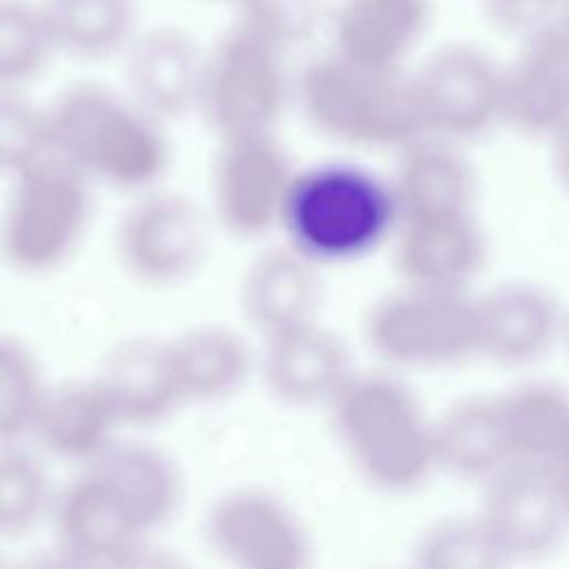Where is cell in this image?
<instances>
[{
  "instance_id": "cell-6",
  "label": "cell",
  "mask_w": 569,
  "mask_h": 569,
  "mask_svg": "<svg viewBox=\"0 0 569 569\" xmlns=\"http://www.w3.org/2000/svg\"><path fill=\"white\" fill-rule=\"evenodd\" d=\"M293 93L287 51L236 22L207 49L198 113L218 140L273 133Z\"/></svg>"
},
{
  "instance_id": "cell-8",
  "label": "cell",
  "mask_w": 569,
  "mask_h": 569,
  "mask_svg": "<svg viewBox=\"0 0 569 569\" xmlns=\"http://www.w3.org/2000/svg\"><path fill=\"white\" fill-rule=\"evenodd\" d=\"M124 273L147 289H171L193 278L211 251V218L184 193L149 189L116 227Z\"/></svg>"
},
{
  "instance_id": "cell-27",
  "label": "cell",
  "mask_w": 569,
  "mask_h": 569,
  "mask_svg": "<svg viewBox=\"0 0 569 569\" xmlns=\"http://www.w3.org/2000/svg\"><path fill=\"white\" fill-rule=\"evenodd\" d=\"M56 53L102 62L122 58L140 33L136 0H40Z\"/></svg>"
},
{
  "instance_id": "cell-24",
  "label": "cell",
  "mask_w": 569,
  "mask_h": 569,
  "mask_svg": "<svg viewBox=\"0 0 569 569\" xmlns=\"http://www.w3.org/2000/svg\"><path fill=\"white\" fill-rule=\"evenodd\" d=\"M120 420L93 380H69L47 389L33 420L31 438L53 458L96 462L113 442Z\"/></svg>"
},
{
  "instance_id": "cell-34",
  "label": "cell",
  "mask_w": 569,
  "mask_h": 569,
  "mask_svg": "<svg viewBox=\"0 0 569 569\" xmlns=\"http://www.w3.org/2000/svg\"><path fill=\"white\" fill-rule=\"evenodd\" d=\"M238 22L284 51L305 42L318 27V0H236Z\"/></svg>"
},
{
  "instance_id": "cell-10",
  "label": "cell",
  "mask_w": 569,
  "mask_h": 569,
  "mask_svg": "<svg viewBox=\"0 0 569 569\" xmlns=\"http://www.w3.org/2000/svg\"><path fill=\"white\" fill-rule=\"evenodd\" d=\"M204 536L229 569H311L313 542L287 500L264 487L224 491L207 511Z\"/></svg>"
},
{
  "instance_id": "cell-15",
  "label": "cell",
  "mask_w": 569,
  "mask_h": 569,
  "mask_svg": "<svg viewBox=\"0 0 569 569\" xmlns=\"http://www.w3.org/2000/svg\"><path fill=\"white\" fill-rule=\"evenodd\" d=\"M258 369L269 393L298 409L329 407L356 373L347 345L320 320L264 340Z\"/></svg>"
},
{
  "instance_id": "cell-11",
  "label": "cell",
  "mask_w": 569,
  "mask_h": 569,
  "mask_svg": "<svg viewBox=\"0 0 569 569\" xmlns=\"http://www.w3.org/2000/svg\"><path fill=\"white\" fill-rule=\"evenodd\" d=\"M293 173L276 133L220 140L211 171V218L240 240L278 231Z\"/></svg>"
},
{
  "instance_id": "cell-16",
  "label": "cell",
  "mask_w": 569,
  "mask_h": 569,
  "mask_svg": "<svg viewBox=\"0 0 569 569\" xmlns=\"http://www.w3.org/2000/svg\"><path fill=\"white\" fill-rule=\"evenodd\" d=\"M569 120V27L560 20L525 42L502 78V122L553 138Z\"/></svg>"
},
{
  "instance_id": "cell-17",
  "label": "cell",
  "mask_w": 569,
  "mask_h": 569,
  "mask_svg": "<svg viewBox=\"0 0 569 569\" xmlns=\"http://www.w3.org/2000/svg\"><path fill=\"white\" fill-rule=\"evenodd\" d=\"M429 24L431 0H342L331 18V53L371 71H405Z\"/></svg>"
},
{
  "instance_id": "cell-4",
  "label": "cell",
  "mask_w": 569,
  "mask_h": 569,
  "mask_svg": "<svg viewBox=\"0 0 569 569\" xmlns=\"http://www.w3.org/2000/svg\"><path fill=\"white\" fill-rule=\"evenodd\" d=\"M293 102L338 142L400 153L427 136L411 73L362 69L331 51L296 76Z\"/></svg>"
},
{
  "instance_id": "cell-43",
  "label": "cell",
  "mask_w": 569,
  "mask_h": 569,
  "mask_svg": "<svg viewBox=\"0 0 569 569\" xmlns=\"http://www.w3.org/2000/svg\"><path fill=\"white\" fill-rule=\"evenodd\" d=\"M231 2H236V0H231Z\"/></svg>"
},
{
  "instance_id": "cell-23",
  "label": "cell",
  "mask_w": 569,
  "mask_h": 569,
  "mask_svg": "<svg viewBox=\"0 0 569 569\" xmlns=\"http://www.w3.org/2000/svg\"><path fill=\"white\" fill-rule=\"evenodd\" d=\"M87 469L107 485L144 538L164 527L182 502V473L156 445L116 440Z\"/></svg>"
},
{
  "instance_id": "cell-37",
  "label": "cell",
  "mask_w": 569,
  "mask_h": 569,
  "mask_svg": "<svg viewBox=\"0 0 569 569\" xmlns=\"http://www.w3.org/2000/svg\"><path fill=\"white\" fill-rule=\"evenodd\" d=\"M16 569H93V567L69 556L62 549H53V551H42L27 558L24 562L16 565Z\"/></svg>"
},
{
  "instance_id": "cell-3",
  "label": "cell",
  "mask_w": 569,
  "mask_h": 569,
  "mask_svg": "<svg viewBox=\"0 0 569 569\" xmlns=\"http://www.w3.org/2000/svg\"><path fill=\"white\" fill-rule=\"evenodd\" d=\"M51 153L91 182L144 193L156 189L169 164L164 124L133 104L127 93L98 82H78L47 107Z\"/></svg>"
},
{
  "instance_id": "cell-35",
  "label": "cell",
  "mask_w": 569,
  "mask_h": 569,
  "mask_svg": "<svg viewBox=\"0 0 569 569\" xmlns=\"http://www.w3.org/2000/svg\"><path fill=\"white\" fill-rule=\"evenodd\" d=\"M485 20L525 42L562 20L565 0H480Z\"/></svg>"
},
{
  "instance_id": "cell-41",
  "label": "cell",
  "mask_w": 569,
  "mask_h": 569,
  "mask_svg": "<svg viewBox=\"0 0 569 569\" xmlns=\"http://www.w3.org/2000/svg\"><path fill=\"white\" fill-rule=\"evenodd\" d=\"M562 22L569 27V0H565L562 4Z\"/></svg>"
},
{
  "instance_id": "cell-5",
  "label": "cell",
  "mask_w": 569,
  "mask_h": 569,
  "mask_svg": "<svg viewBox=\"0 0 569 569\" xmlns=\"http://www.w3.org/2000/svg\"><path fill=\"white\" fill-rule=\"evenodd\" d=\"M91 180L47 156L11 178L0 211V256L20 276H47L73 258L91 222Z\"/></svg>"
},
{
  "instance_id": "cell-36",
  "label": "cell",
  "mask_w": 569,
  "mask_h": 569,
  "mask_svg": "<svg viewBox=\"0 0 569 569\" xmlns=\"http://www.w3.org/2000/svg\"><path fill=\"white\" fill-rule=\"evenodd\" d=\"M109 569H191V565L171 549L140 542Z\"/></svg>"
},
{
  "instance_id": "cell-30",
  "label": "cell",
  "mask_w": 569,
  "mask_h": 569,
  "mask_svg": "<svg viewBox=\"0 0 569 569\" xmlns=\"http://www.w3.org/2000/svg\"><path fill=\"white\" fill-rule=\"evenodd\" d=\"M58 56L42 7L33 0H0V87L24 89Z\"/></svg>"
},
{
  "instance_id": "cell-22",
  "label": "cell",
  "mask_w": 569,
  "mask_h": 569,
  "mask_svg": "<svg viewBox=\"0 0 569 569\" xmlns=\"http://www.w3.org/2000/svg\"><path fill=\"white\" fill-rule=\"evenodd\" d=\"M51 516L58 549L93 569H109L144 542V536L107 485L89 469L53 498Z\"/></svg>"
},
{
  "instance_id": "cell-1",
  "label": "cell",
  "mask_w": 569,
  "mask_h": 569,
  "mask_svg": "<svg viewBox=\"0 0 569 569\" xmlns=\"http://www.w3.org/2000/svg\"><path fill=\"white\" fill-rule=\"evenodd\" d=\"M327 409L340 447L371 489L409 496L440 471L436 418L396 371H356Z\"/></svg>"
},
{
  "instance_id": "cell-25",
  "label": "cell",
  "mask_w": 569,
  "mask_h": 569,
  "mask_svg": "<svg viewBox=\"0 0 569 569\" xmlns=\"http://www.w3.org/2000/svg\"><path fill=\"white\" fill-rule=\"evenodd\" d=\"M184 402H222L244 389L258 360L242 333L222 325L191 327L167 340Z\"/></svg>"
},
{
  "instance_id": "cell-2",
  "label": "cell",
  "mask_w": 569,
  "mask_h": 569,
  "mask_svg": "<svg viewBox=\"0 0 569 569\" xmlns=\"http://www.w3.org/2000/svg\"><path fill=\"white\" fill-rule=\"evenodd\" d=\"M400 229L389 178L345 160L296 169L278 231L318 269L376 253Z\"/></svg>"
},
{
  "instance_id": "cell-18",
  "label": "cell",
  "mask_w": 569,
  "mask_h": 569,
  "mask_svg": "<svg viewBox=\"0 0 569 569\" xmlns=\"http://www.w3.org/2000/svg\"><path fill=\"white\" fill-rule=\"evenodd\" d=\"M320 300V269L284 242L258 253L238 287L240 311L262 340L316 322Z\"/></svg>"
},
{
  "instance_id": "cell-12",
  "label": "cell",
  "mask_w": 569,
  "mask_h": 569,
  "mask_svg": "<svg viewBox=\"0 0 569 569\" xmlns=\"http://www.w3.org/2000/svg\"><path fill=\"white\" fill-rule=\"evenodd\" d=\"M480 489L476 513L513 565L542 560L567 538V509L542 467L509 465Z\"/></svg>"
},
{
  "instance_id": "cell-13",
  "label": "cell",
  "mask_w": 569,
  "mask_h": 569,
  "mask_svg": "<svg viewBox=\"0 0 569 569\" xmlns=\"http://www.w3.org/2000/svg\"><path fill=\"white\" fill-rule=\"evenodd\" d=\"M478 358L529 367L560 345L565 307L531 280H507L473 298Z\"/></svg>"
},
{
  "instance_id": "cell-33",
  "label": "cell",
  "mask_w": 569,
  "mask_h": 569,
  "mask_svg": "<svg viewBox=\"0 0 569 569\" xmlns=\"http://www.w3.org/2000/svg\"><path fill=\"white\" fill-rule=\"evenodd\" d=\"M51 156L47 109L24 89L0 87V173L13 178Z\"/></svg>"
},
{
  "instance_id": "cell-21",
  "label": "cell",
  "mask_w": 569,
  "mask_h": 569,
  "mask_svg": "<svg viewBox=\"0 0 569 569\" xmlns=\"http://www.w3.org/2000/svg\"><path fill=\"white\" fill-rule=\"evenodd\" d=\"M389 182L400 224L473 216V171L453 142L425 136L409 144Z\"/></svg>"
},
{
  "instance_id": "cell-32",
  "label": "cell",
  "mask_w": 569,
  "mask_h": 569,
  "mask_svg": "<svg viewBox=\"0 0 569 569\" xmlns=\"http://www.w3.org/2000/svg\"><path fill=\"white\" fill-rule=\"evenodd\" d=\"M47 389L36 353L18 338L0 336V447L31 436Z\"/></svg>"
},
{
  "instance_id": "cell-9",
  "label": "cell",
  "mask_w": 569,
  "mask_h": 569,
  "mask_svg": "<svg viewBox=\"0 0 569 569\" xmlns=\"http://www.w3.org/2000/svg\"><path fill=\"white\" fill-rule=\"evenodd\" d=\"M505 69L480 47L456 42L433 51L411 73L425 133L467 142L502 122Z\"/></svg>"
},
{
  "instance_id": "cell-19",
  "label": "cell",
  "mask_w": 569,
  "mask_h": 569,
  "mask_svg": "<svg viewBox=\"0 0 569 569\" xmlns=\"http://www.w3.org/2000/svg\"><path fill=\"white\" fill-rule=\"evenodd\" d=\"M487 238L473 216L400 224L393 238V262L402 284L460 291L487 262Z\"/></svg>"
},
{
  "instance_id": "cell-39",
  "label": "cell",
  "mask_w": 569,
  "mask_h": 569,
  "mask_svg": "<svg viewBox=\"0 0 569 569\" xmlns=\"http://www.w3.org/2000/svg\"><path fill=\"white\" fill-rule=\"evenodd\" d=\"M551 147H553V167L558 178L562 180V184L569 189V120L565 122V127L551 138Z\"/></svg>"
},
{
  "instance_id": "cell-29",
  "label": "cell",
  "mask_w": 569,
  "mask_h": 569,
  "mask_svg": "<svg viewBox=\"0 0 569 569\" xmlns=\"http://www.w3.org/2000/svg\"><path fill=\"white\" fill-rule=\"evenodd\" d=\"M478 513L449 516L429 525L416 540L407 569H511Z\"/></svg>"
},
{
  "instance_id": "cell-28",
  "label": "cell",
  "mask_w": 569,
  "mask_h": 569,
  "mask_svg": "<svg viewBox=\"0 0 569 569\" xmlns=\"http://www.w3.org/2000/svg\"><path fill=\"white\" fill-rule=\"evenodd\" d=\"M496 398L513 465L547 467L569 436V389L529 380Z\"/></svg>"
},
{
  "instance_id": "cell-7",
  "label": "cell",
  "mask_w": 569,
  "mask_h": 569,
  "mask_svg": "<svg viewBox=\"0 0 569 569\" xmlns=\"http://www.w3.org/2000/svg\"><path fill=\"white\" fill-rule=\"evenodd\" d=\"M365 342L391 371L447 369L478 358L473 296L402 284L365 316Z\"/></svg>"
},
{
  "instance_id": "cell-38",
  "label": "cell",
  "mask_w": 569,
  "mask_h": 569,
  "mask_svg": "<svg viewBox=\"0 0 569 569\" xmlns=\"http://www.w3.org/2000/svg\"><path fill=\"white\" fill-rule=\"evenodd\" d=\"M542 469L551 476V480L562 498V505L567 509V516H569V436L560 445V449L553 453V458L547 462V467H542Z\"/></svg>"
},
{
  "instance_id": "cell-26",
  "label": "cell",
  "mask_w": 569,
  "mask_h": 569,
  "mask_svg": "<svg viewBox=\"0 0 569 569\" xmlns=\"http://www.w3.org/2000/svg\"><path fill=\"white\" fill-rule=\"evenodd\" d=\"M438 469L485 485L513 465L496 396H467L436 418Z\"/></svg>"
},
{
  "instance_id": "cell-14",
  "label": "cell",
  "mask_w": 569,
  "mask_h": 569,
  "mask_svg": "<svg viewBox=\"0 0 569 569\" xmlns=\"http://www.w3.org/2000/svg\"><path fill=\"white\" fill-rule=\"evenodd\" d=\"M127 98L158 122L198 113L207 49L184 29H140L122 56Z\"/></svg>"
},
{
  "instance_id": "cell-20",
  "label": "cell",
  "mask_w": 569,
  "mask_h": 569,
  "mask_svg": "<svg viewBox=\"0 0 569 569\" xmlns=\"http://www.w3.org/2000/svg\"><path fill=\"white\" fill-rule=\"evenodd\" d=\"M96 382L109 398L120 425L156 427L184 402L167 340L129 338L109 349Z\"/></svg>"
},
{
  "instance_id": "cell-42",
  "label": "cell",
  "mask_w": 569,
  "mask_h": 569,
  "mask_svg": "<svg viewBox=\"0 0 569 569\" xmlns=\"http://www.w3.org/2000/svg\"><path fill=\"white\" fill-rule=\"evenodd\" d=\"M0 569H16V565H9V562L0 556Z\"/></svg>"
},
{
  "instance_id": "cell-40",
  "label": "cell",
  "mask_w": 569,
  "mask_h": 569,
  "mask_svg": "<svg viewBox=\"0 0 569 569\" xmlns=\"http://www.w3.org/2000/svg\"><path fill=\"white\" fill-rule=\"evenodd\" d=\"M560 345L565 347L567 356H569V307L565 309V320H562V338H560Z\"/></svg>"
},
{
  "instance_id": "cell-31",
  "label": "cell",
  "mask_w": 569,
  "mask_h": 569,
  "mask_svg": "<svg viewBox=\"0 0 569 569\" xmlns=\"http://www.w3.org/2000/svg\"><path fill=\"white\" fill-rule=\"evenodd\" d=\"M53 496L40 460L18 447H0V538L31 533L47 513Z\"/></svg>"
}]
</instances>
